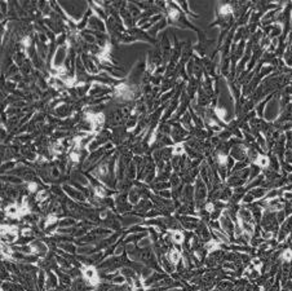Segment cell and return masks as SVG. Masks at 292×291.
<instances>
[{
  "label": "cell",
  "instance_id": "8992f818",
  "mask_svg": "<svg viewBox=\"0 0 292 291\" xmlns=\"http://www.w3.org/2000/svg\"><path fill=\"white\" fill-rule=\"evenodd\" d=\"M45 199H48V193L45 190H41L38 193V195H36V201L38 202H44Z\"/></svg>",
  "mask_w": 292,
  "mask_h": 291
},
{
  "label": "cell",
  "instance_id": "6da1fadb",
  "mask_svg": "<svg viewBox=\"0 0 292 291\" xmlns=\"http://www.w3.org/2000/svg\"><path fill=\"white\" fill-rule=\"evenodd\" d=\"M83 276L87 281L92 285L98 283V277H97V270L93 267H84L83 268Z\"/></svg>",
  "mask_w": 292,
  "mask_h": 291
},
{
  "label": "cell",
  "instance_id": "7a4b0ae2",
  "mask_svg": "<svg viewBox=\"0 0 292 291\" xmlns=\"http://www.w3.org/2000/svg\"><path fill=\"white\" fill-rule=\"evenodd\" d=\"M168 259L171 260L172 264H177L180 260H181V256H180V251L178 250H172L168 255Z\"/></svg>",
  "mask_w": 292,
  "mask_h": 291
},
{
  "label": "cell",
  "instance_id": "ba28073f",
  "mask_svg": "<svg viewBox=\"0 0 292 291\" xmlns=\"http://www.w3.org/2000/svg\"><path fill=\"white\" fill-rule=\"evenodd\" d=\"M27 188H29V190L31 191V193H34V191H36V190H38V184H36L35 181H33V183H29Z\"/></svg>",
  "mask_w": 292,
  "mask_h": 291
},
{
  "label": "cell",
  "instance_id": "52a82bcc",
  "mask_svg": "<svg viewBox=\"0 0 292 291\" xmlns=\"http://www.w3.org/2000/svg\"><path fill=\"white\" fill-rule=\"evenodd\" d=\"M114 283H116V285H123L124 282H126L127 281V278L126 277H124L123 274H120V276H116L115 278H114Z\"/></svg>",
  "mask_w": 292,
  "mask_h": 291
},
{
  "label": "cell",
  "instance_id": "3957f363",
  "mask_svg": "<svg viewBox=\"0 0 292 291\" xmlns=\"http://www.w3.org/2000/svg\"><path fill=\"white\" fill-rule=\"evenodd\" d=\"M171 238L173 239V242L177 243V245H181V243L184 242V234L180 232V230H175V232H173L172 236H171Z\"/></svg>",
  "mask_w": 292,
  "mask_h": 291
},
{
  "label": "cell",
  "instance_id": "277c9868",
  "mask_svg": "<svg viewBox=\"0 0 292 291\" xmlns=\"http://www.w3.org/2000/svg\"><path fill=\"white\" fill-rule=\"evenodd\" d=\"M255 164H257L259 167H266L269 164V159H268V157L260 155V157L256 158V160H255Z\"/></svg>",
  "mask_w": 292,
  "mask_h": 291
},
{
  "label": "cell",
  "instance_id": "9c48e42d",
  "mask_svg": "<svg viewBox=\"0 0 292 291\" xmlns=\"http://www.w3.org/2000/svg\"><path fill=\"white\" fill-rule=\"evenodd\" d=\"M283 259L287 260V262H288V260H291L292 259V250H286L284 254H283Z\"/></svg>",
  "mask_w": 292,
  "mask_h": 291
},
{
  "label": "cell",
  "instance_id": "5b68a950",
  "mask_svg": "<svg viewBox=\"0 0 292 291\" xmlns=\"http://www.w3.org/2000/svg\"><path fill=\"white\" fill-rule=\"evenodd\" d=\"M184 151H185V147H184L182 144H177V145L173 146V149H172L173 155H176V157H178V155H181V154H184Z\"/></svg>",
  "mask_w": 292,
  "mask_h": 291
}]
</instances>
